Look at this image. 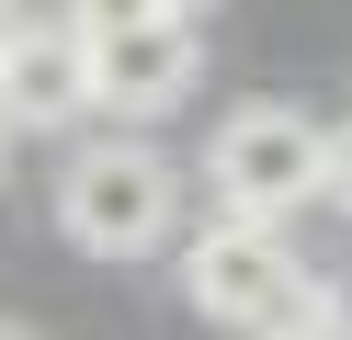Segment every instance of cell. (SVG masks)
<instances>
[{
    "instance_id": "cell-5",
    "label": "cell",
    "mask_w": 352,
    "mask_h": 340,
    "mask_svg": "<svg viewBox=\"0 0 352 340\" xmlns=\"http://www.w3.org/2000/svg\"><path fill=\"white\" fill-rule=\"evenodd\" d=\"M91 113V45L69 34H12V57H0V125H80Z\"/></svg>"
},
{
    "instance_id": "cell-2",
    "label": "cell",
    "mask_w": 352,
    "mask_h": 340,
    "mask_svg": "<svg viewBox=\"0 0 352 340\" xmlns=\"http://www.w3.org/2000/svg\"><path fill=\"white\" fill-rule=\"evenodd\" d=\"M170 216H182V170H170L148 136H102V148H80L69 170H57V227H69L91 261L160 249Z\"/></svg>"
},
{
    "instance_id": "cell-3",
    "label": "cell",
    "mask_w": 352,
    "mask_h": 340,
    "mask_svg": "<svg viewBox=\"0 0 352 340\" xmlns=\"http://www.w3.org/2000/svg\"><path fill=\"white\" fill-rule=\"evenodd\" d=\"M318 159H329V136L307 125V113L250 102V113H228V125H216L205 181H216V204H228V216H273V227H284L307 193H318Z\"/></svg>"
},
{
    "instance_id": "cell-8",
    "label": "cell",
    "mask_w": 352,
    "mask_h": 340,
    "mask_svg": "<svg viewBox=\"0 0 352 340\" xmlns=\"http://www.w3.org/2000/svg\"><path fill=\"white\" fill-rule=\"evenodd\" d=\"M12 34H23V23H12V0H0V57H12Z\"/></svg>"
},
{
    "instance_id": "cell-9",
    "label": "cell",
    "mask_w": 352,
    "mask_h": 340,
    "mask_svg": "<svg viewBox=\"0 0 352 340\" xmlns=\"http://www.w3.org/2000/svg\"><path fill=\"white\" fill-rule=\"evenodd\" d=\"M182 12H205V0H182Z\"/></svg>"
},
{
    "instance_id": "cell-7",
    "label": "cell",
    "mask_w": 352,
    "mask_h": 340,
    "mask_svg": "<svg viewBox=\"0 0 352 340\" xmlns=\"http://www.w3.org/2000/svg\"><path fill=\"white\" fill-rule=\"evenodd\" d=\"M137 12H160V0H80L69 23H80V34H102V23H137Z\"/></svg>"
},
{
    "instance_id": "cell-6",
    "label": "cell",
    "mask_w": 352,
    "mask_h": 340,
    "mask_svg": "<svg viewBox=\"0 0 352 340\" xmlns=\"http://www.w3.org/2000/svg\"><path fill=\"white\" fill-rule=\"evenodd\" d=\"M318 193L352 216V136H329V159H318Z\"/></svg>"
},
{
    "instance_id": "cell-4",
    "label": "cell",
    "mask_w": 352,
    "mask_h": 340,
    "mask_svg": "<svg viewBox=\"0 0 352 340\" xmlns=\"http://www.w3.org/2000/svg\"><path fill=\"white\" fill-rule=\"evenodd\" d=\"M91 45V102L102 113H170L193 91V68H205V23L182 12V0H160V12H137V23H102V34H80Z\"/></svg>"
},
{
    "instance_id": "cell-1",
    "label": "cell",
    "mask_w": 352,
    "mask_h": 340,
    "mask_svg": "<svg viewBox=\"0 0 352 340\" xmlns=\"http://www.w3.org/2000/svg\"><path fill=\"white\" fill-rule=\"evenodd\" d=\"M182 295L216 317V329H261V340L329 329V284L284 249V227H273V216H228V204H216V227H193Z\"/></svg>"
}]
</instances>
